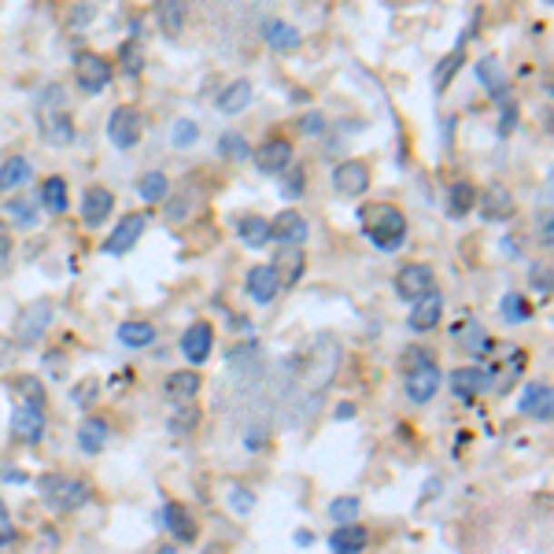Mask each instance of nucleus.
<instances>
[{"label":"nucleus","instance_id":"nucleus-1","mask_svg":"<svg viewBox=\"0 0 554 554\" xmlns=\"http://www.w3.org/2000/svg\"><path fill=\"white\" fill-rule=\"evenodd\" d=\"M34 115H37V130L45 137V144L64 148L74 141V123H71V100L64 85H45L34 100Z\"/></svg>","mask_w":554,"mask_h":554},{"label":"nucleus","instance_id":"nucleus-2","mask_svg":"<svg viewBox=\"0 0 554 554\" xmlns=\"http://www.w3.org/2000/svg\"><path fill=\"white\" fill-rule=\"evenodd\" d=\"M37 491L55 514H74L93 499V484L82 477H67V473H45L37 480Z\"/></svg>","mask_w":554,"mask_h":554},{"label":"nucleus","instance_id":"nucleus-3","mask_svg":"<svg viewBox=\"0 0 554 554\" xmlns=\"http://www.w3.org/2000/svg\"><path fill=\"white\" fill-rule=\"evenodd\" d=\"M362 230H366V237H370L381 252H396V248H403V241H407V214H403L400 207H388V203L366 207V211H362Z\"/></svg>","mask_w":554,"mask_h":554},{"label":"nucleus","instance_id":"nucleus-4","mask_svg":"<svg viewBox=\"0 0 554 554\" xmlns=\"http://www.w3.org/2000/svg\"><path fill=\"white\" fill-rule=\"evenodd\" d=\"M337 362H341V344L337 337H318L307 362H303V388H311V392H322V388L332 381V373H337Z\"/></svg>","mask_w":554,"mask_h":554},{"label":"nucleus","instance_id":"nucleus-5","mask_svg":"<svg viewBox=\"0 0 554 554\" xmlns=\"http://www.w3.org/2000/svg\"><path fill=\"white\" fill-rule=\"evenodd\" d=\"M52 318H55L52 300H37V303H30V307L15 318V344H19V348H37L41 337L48 332V325H52Z\"/></svg>","mask_w":554,"mask_h":554},{"label":"nucleus","instance_id":"nucleus-6","mask_svg":"<svg viewBox=\"0 0 554 554\" xmlns=\"http://www.w3.org/2000/svg\"><path fill=\"white\" fill-rule=\"evenodd\" d=\"M107 137H111V144L115 148H123V152H130V148H137L141 144V137H144V115L137 107H115L111 111V119H107Z\"/></svg>","mask_w":554,"mask_h":554},{"label":"nucleus","instance_id":"nucleus-7","mask_svg":"<svg viewBox=\"0 0 554 554\" xmlns=\"http://www.w3.org/2000/svg\"><path fill=\"white\" fill-rule=\"evenodd\" d=\"M74 78L85 93H104L111 85V78H115V71H111V64L104 60V55L96 52H78L74 55Z\"/></svg>","mask_w":554,"mask_h":554},{"label":"nucleus","instance_id":"nucleus-8","mask_svg":"<svg viewBox=\"0 0 554 554\" xmlns=\"http://www.w3.org/2000/svg\"><path fill=\"white\" fill-rule=\"evenodd\" d=\"M440 392V366L432 362V359H425V362H418V366H411L407 370V400L411 403H429L432 396Z\"/></svg>","mask_w":554,"mask_h":554},{"label":"nucleus","instance_id":"nucleus-9","mask_svg":"<svg viewBox=\"0 0 554 554\" xmlns=\"http://www.w3.org/2000/svg\"><path fill=\"white\" fill-rule=\"evenodd\" d=\"M429 289H436V277H432V270H429L425 262H407V266L396 273V296L407 300V303H414V300L425 296Z\"/></svg>","mask_w":554,"mask_h":554},{"label":"nucleus","instance_id":"nucleus-10","mask_svg":"<svg viewBox=\"0 0 554 554\" xmlns=\"http://www.w3.org/2000/svg\"><path fill=\"white\" fill-rule=\"evenodd\" d=\"M12 436L19 443H41V436H45V407L23 400L12 411Z\"/></svg>","mask_w":554,"mask_h":554},{"label":"nucleus","instance_id":"nucleus-11","mask_svg":"<svg viewBox=\"0 0 554 554\" xmlns=\"http://www.w3.org/2000/svg\"><path fill=\"white\" fill-rule=\"evenodd\" d=\"M144 226H148V214H141V211L126 214V218L119 222V226H115V233H111V237L104 241V255H126V252L141 241Z\"/></svg>","mask_w":554,"mask_h":554},{"label":"nucleus","instance_id":"nucleus-12","mask_svg":"<svg viewBox=\"0 0 554 554\" xmlns=\"http://www.w3.org/2000/svg\"><path fill=\"white\" fill-rule=\"evenodd\" d=\"M252 155H255V166H259L262 174H285L289 166H292V144L285 137H270Z\"/></svg>","mask_w":554,"mask_h":554},{"label":"nucleus","instance_id":"nucleus-13","mask_svg":"<svg viewBox=\"0 0 554 554\" xmlns=\"http://www.w3.org/2000/svg\"><path fill=\"white\" fill-rule=\"evenodd\" d=\"M332 189L341 196H362L370 189V166L362 159H348L332 171Z\"/></svg>","mask_w":554,"mask_h":554},{"label":"nucleus","instance_id":"nucleus-14","mask_svg":"<svg viewBox=\"0 0 554 554\" xmlns=\"http://www.w3.org/2000/svg\"><path fill=\"white\" fill-rule=\"evenodd\" d=\"M477 207H480V218L484 222H510L514 211H518L510 189H503V185H491V189L477 193Z\"/></svg>","mask_w":554,"mask_h":554},{"label":"nucleus","instance_id":"nucleus-15","mask_svg":"<svg viewBox=\"0 0 554 554\" xmlns=\"http://www.w3.org/2000/svg\"><path fill=\"white\" fill-rule=\"evenodd\" d=\"M270 266L277 273V282H282V289H292L300 277H303V270H307V255H303L300 244H282V252L273 255Z\"/></svg>","mask_w":554,"mask_h":554},{"label":"nucleus","instance_id":"nucleus-16","mask_svg":"<svg viewBox=\"0 0 554 554\" xmlns=\"http://www.w3.org/2000/svg\"><path fill=\"white\" fill-rule=\"evenodd\" d=\"M488 384H491V370H480V366H462V370H451V396H459L462 403L477 400Z\"/></svg>","mask_w":554,"mask_h":554},{"label":"nucleus","instance_id":"nucleus-17","mask_svg":"<svg viewBox=\"0 0 554 554\" xmlns=\"http://www.w3.org/2000/svg\"><path fill=\"white\" fill-rule=\"evenodd\" d=\"M211 348H214V329H211L207 322H193V325L185 329V337H182V355H185L193 366H200V362L211 359Z\"/></svg>","mask_w":554,"mask_h":554},{"label":"nucleus","instance_id":"nucleus-18","mask_svg":"<svg viewBox=\"0 0 554 554\" xmlns=\"http://www.w3.org/2000/svg\"><path fill=\"white\" fill-rule=\"evenodd\" d=\"M163 525L178 543H196V536H200V525H196V518L185 503H166L163 507Z\"/></svg>","mask_w":554,"mask_h":554},{"label":"nucleus","instance_id":"nucleus-19","mask_svg":"<svg viewBox=\"0 0 554 554\" xmlns=\"http://www.w3.org/2000/svg\"><path fill=\"white\" fill-rule=\"evenodd\" d=\"M521 414L532 421H550L554 418V392L547 381H532L521 396Z\"/></svg>","mask_w":554,"mask_h":554},{"label":"nucleus","instance_id":"nucleus-20","mask_svg":"<svg viewBox=\"0 0 554 554\" xmlns=\"http://www.w3.org/2000/svg\"><path fill=\"white\" fill-rule=\"evenodd\" d=\"M477 82H480V89H484L491 100H499V104L510 96V78H507L503 64H499L495 55H484V60L477 64Z\"/></svg>","mask_w":554,"mask_h":554},{"label":"nucleus","instance_id":"nucleus-21","mask_svg":"<svg viewBox=\"0 0 554 554\" xmlns=\"http://www.w3.org/2000/svg\"><path fill=\"white\" fill-rule=\"evenodd\" d=\"M111 211H115V196H111L104 185L85 189V196H82V222H85L89 230L104 226V222L111 218Z\"/></svg>","mask_w":554,"mask_h":554},{"label":"nucleus","instance_id":"nucleus-22","mask_svg":"<svg viewBox=\"0 0 554 554\" xmlns=\"http://www.w3.org/2000/svg\"><path fill=\"white\" fill-rule=\"evenodd\" d=\"M244 289H248V296H252L255 303H273V296L282 292V282H277V273H273L270 262H259V266L248 270Z\"/></svg>","mask_w":554,"mask_h":554},{"label":"nucleus","instance_id":"nucleus-23","mask_svg":"<svg viewBox=\"0 0 554 554\" xmlns=\"http://www.w3.org/2000/svg\"><path fill=\"white\" fill-rule=\"evenodd\" d=\"M440 318H443V296L436 292V289H429L425 296H418L414 300V311H411V329L414 332H429V329H436L440 325Z\"/></svg>","mask_w":554,"mask_h":554},{"label":"nucleus","instance_id":"nucleus-24","mask_svg":"<svg viewBox=\"0 0 554 554\" xmlns=\"http://www.w3.org/2000/svg\"><path fill=\"white\" fill-rule=\"evenodd\" d=\"M270 237L277 244H303L307 241V218L300 211H282L270 222Z\"/></svg>","mask_w":554,"mask_h":554},{"label":"nucleus","instance_id":"nucleus-25","mask_svg":"<svg viewBox=\"0 0 554 554\" xmlns=\"http://www.w3.org/2000/svg\"><path fill=\"white\" fill-rule=\"evenodd\" d=\"M262 41L273 48V52H296L300 48V30L292 26V23H285V19H266L262 23Z\"/></svg>","mask_w":554,"mask_h":554},{"label":"nucleus","instance_id":"nucleus-26","mask_svg":"<svg viewBox=\"0 0 554 554\" xmlns=\"http://www.w3.org/2000/svg\"><path fill=\"white\" fill-rule=\"evenodd\" d=\"M366 543H370V532L362 525H355V521L337 525V529H332V536H329V547L337 550V554H359V550H366Z\"/></svg>","mask_w":554,"mask_h":554},{"label":"nucleus","instance_id":"nucleus-27","mask_svg":"<svg viewBox=\"0 0 554 554\" xmlns=\"http://www.w3.org/2000/svg\"><path fill=\"white\" fill-rule=\"evenodd\" d=\"M185 0H159L155 5V23L166 37H182L185 34Z\"/></svg>","mask_w":554,"mask_h":554},{"label":"nucleus","instance_id":"nucleus-28","mask_svg":"<svg viewBox=\"0 0 554 554\" xmlns=\"http://www.w3.org/2000/svg\"><path fill=\"white\" fill-rule=\"evenodd\" d=\"M107 436H111V425H107L104 418H85V421L78 425V448H82L85 455H100V451L107 448Z\"/></svg>","mask_w":554,"mask_h":554},{"label":"nucleus","instance_id":"nucleus-29","mask_svg":"<svg viewBox=\"0 0 554 554\" xmlns=\"http://www.w3.org/2000/svg\"><path fill=\"white\" fill-rule=\"evenodd\" d=\"M248 104H252V82L248 78H237V82H230L226 89L218 93V111L222 115H241Z\"/></svg>","mask_w":554,"mask_h":554},{"label":"nucleus","instance_id":"nucleus-30","mask_svg":"<svg viewBox=\"0 0 554 554\" xmlns=\"http://www.w3.org/2000/svg\"><path fill=\"white\" fill-rule=\"evenodd\" d=\"M196 392H200V373L196 370H182V373L166 377V400L171 403H189V400H196Z\"/></svg>","mask_w":554,"mask_h":554},{"label":"nucleus","instance_id":"nucleus-31","mask_svg":"<svg viewBox=\"0 0 554 554\" xmlns=\"http://www.w3.org/2000/svg\"><path fill=\"white\" fill-rule=\"evenodd\" d=\"M37 203H41L48 214H64V211H67V182H64L60 174L45 178V185H41V193H37Z\"/></svg>","mask_w":554,"mask_h":554},{"label":"nucleus","instance_id":"nucleus-32","mask_svg":"<svg viewBox=\"0 0 554 554\" xmlns=\"http://www.w3.org/2000/svg\"><path fill=\"white\" fill-rule=\"evenodd\" d=\"M30 174H34V166H30V159H26V155H12V159H5V166H0V193H8V189L26 185V182H30Z\"/></svg>","mask_w":554,"mask_h":554},{"label":"nucleus","instance_id":"nucleus-33","mask_svg":"<svg viewBox=\"0 0 554 554\" xmlns=\"http://www.w3.org/2000/svg\"><path fill=\"white\" fill-rule=\"evenodd\" d=\"M115 337L123 348H148V344H155V325L152 322H123Z\"/></svg>","mask_w":554,"mask_h":554},{"label":"nucleus","instance_id":"nucleus-34","mask_svg":"<svg viewBox=\"0 0 554 554\" xmlns=\"http://www.w3.org/2000/svg\"><path fill=\"white\" fill-rule=\"evenodd\" d=\"M237 237H241L248 248H266V244H270V222L259 218V214H248V218H241Z\"/></svg>","mask_w":554,"mask_h":554},{"label":"nucleus","instance_id":"nucleus-35","mask_svg":"<svg viewBox=\"0 0 554 554\" xmlns=\"http://www.w3.org/2000/svg\"><path fill=\"white\" fill-rule=\"evenodd\" d=\"M137 193H141V200H148V203H163L166 196H171V178H166L163 171H148V174H141Z\"/></svg>","mask_w":554,"mask_h":554},{"label":"nucleus","instance_id":"nucleus-36","mask_svg":"<svg viewBox=\"0 0 554 554\" xmlns=\"http://www.w3.org/2000/svg\"><path fill=\"white\" fill-rule=\"evenodd\" d=\"M473 207H477V189H473L470 182L451 185V193H448V214H451V218H466Z\"/></svg>","mask_w":554,"mask_h":554},{"label":"nucleus","instance_id":"nucleus-37","mask_svg":"<svg viewBox=\"0 0 554 554\" xmlns=\"http://www.w3.org/2000/svg\"><path fill=\"white\" fill-rule=\"evenodd\" d=\"M8 218L23 230H34L37 226V196H15L8 200Z\"/></svg>","mask_w":554,"mask_h":554},{"label":"nucleus","instance_id":"nucleus-38","mask_svg":"<svg viewBox=\"0 0 554 554\" xmlns=\"http://www.w3.org/2000/svg\"><path fill=\"white\" fill-rule=\"evenodd\" d=\"M178 411L171 414V421H166V429H171L174 436H189V432H196V425H200V411L193 407V400L189 403H174Z\"/></svg>","mask_w":554,"mask_h":554},{"label":"nucleus","instance_id":"nucleus-39","mask_svg":"<svg viewBox=\"0 0 554 554\" xmlns=\"http://www.w3.org/2000/svg\"><path fill=\"white\" fill-rule=\"evenodd\" d=\"M462 60H466V48L459 45V48H455V52L448 55V60H443V64H440V67L432 71V89H436V93H443V89H448V85H451V78L459 74V67H462Z\"/></svg>","mask_w":554,"mask_h":554},{"label":"nucleus","instance_id":"nucleus-40","mask_svg":"<svg viewBox=\"0 0 554 554\" xmlns=\"http://www.w3.org/2000/svg\"><path fill=\"white\" fill-rule=\"evenodd\" d=\"M218 155L230 159V163H244L252 155V144L244 141V134L230 130V134H222V141H218Z\"/></svg>","mask_w":554,"mask_h":554},{"label":"nucleus","instance_id":"nucleus-41","mask_svg":"<svg viewBox=\"0 0 554 554\" xmlns=\"http://www.w3.org/2000/svg\"><path fill=\"white\" fill-rule=\"evenodd\" d=\"M499 314H503V322H529L532 318V307H529V300L521 296V292H507L503 300H499Z\"/></svg>","mask_w":554,"mask_h":554},{"label":"nucleus","instance_id":"nucleus-42","mask_svg":"<svg viewBox=\"0 0 554 554\" xmlns=\"http://www.w3.org/2000/svg\"><path fill=\"white\" fill-rule=\"evenodd\" d=\"M359 514H362V503H359L355 495H341V499H332V503H329V518L337 521V525L359 521Z\"/></svg>","mask_w":554,"mask_h":554},{"label":"nucleus","instance_id":"nucleus-43","mask_svg":"<svg viewBox=\"0 0 554 554\" xmlns=\"http://www.w3.org/2000/svg\"><path fill=\"white\" fill-rule=\"evenodd\" d=\"M15 392H19L26 403L45 407V384H41L34 373H19V377H15Z\"/></svg>","mask_w":554,"mask_h":554},{"label":"nucleus","instance_id":"nucleus-44","mask_svg":"<svg viewBox=\"0 0 554 554\" xmlns=\"http://www.w3.org/2000/svg\"><path fill=\"white\" fill-rule=\"evenodd\" d=\"M96 396H100V384H96V377H85V381H78V384L71 388V403H74V407H82V411H89V407L96 403Z\"/></svg>","mask_w":554,"mask_h":554},{"label":"nucleus","instance_id":"nucleus-45","mask_svg":"<svg viewBox=\"0 0 554 554\" xmlns=\"http://www.w3.org/2000/svg\"><path fill=\"white\" fill-rule=\"evenodd\" d=\"M171 141H174V148H193L200 141V126L193 119H178L171 130Z\"/></svg>","mask_w":554,"mask_h":554},{"label":"nucleus","instance_id":"nucleus-46","mask_svg":"<svg viewBox=\"0 0 554 554\" xmlns=\"http://www.w3.org/2000/svg\"><path fill=\"white\" fill-rule=\"evenodd\" d=\"M529 285H532V292H539L543 300L550 296V266H547V262H532V266H529Z\"/></svg>","mask_w":554,"mask_h":554},{"label":"nucleus","instance_id":"nucleus-47","mask_svg":"<svg viewBox=\"0 0 554 554\" xmlns=\"http://www.w3.org/2000/svg\"><path fill=\"white\" fill-rule=\"evenodd\" d=\"M119 55H123V67H126V74H141V67H144V52H141V45H137V41H126Z\"/></svg>","mask_w":554,"mask_h":554},{"label":"nucleus","instance_id":"nucleus-48","mask_svg":"<svg viewBox=\"0 0 554 554\" xmlns=\"http://www.w3.org/2000/svg\"><path fill=\"white\" fill-rule=\"evenodd\" d=\"M289 178H285V185H282V193H285V200H300L303 196V189H307V178H303V171H285Z\"/></svg>","mask_w":554,"mask_h":554},{"label":"nucleus","instance_id":"nucleus-49","mask_svg":"<svg viewBox=\"0 0 554 554\" xmlns=\"http://www.w3.org/2000/svg\"><path fill=\"white\" fill-rule=\"evenodd\" d=\"M230 503H233V510H237V514H248V510L255 507V495H252L248 488L233 484V488H230Z\"/></svg>","mask_w":554,"mask_h":554},{"label":"nucleus","instance_id":"nucleus-50","mask_svg":"<svg viewBox=\"0 0 554 554\" xmlns=\"http://www.w3.org/2000/svg\"><path fill=\"white\" fill-rule=\"evenodd\" d=\"M536 226H539V244L550 248V244H554V214H550V207L539 211V222H536Z\"/></svg>","mask_w":554,"mask_h":554},{"label":"nucleus","instance_id":"nucleus-51","mask_svg":"<svg viewBox=\"0 0 554 554\" xmlns=\"http://www.w3.org/2000/svg\"><path fill=\"white\" fill-rule=\"evenodd\" d=\"M514 123H518V107L503 100V119H499V137H510V130H514Z\"/></svg>","mask_w":554,"mask_h":554},{"label":"nucleus","instance_id":"nucleus-52","mask_svg":"<svg viewBox=\"0 0 554 554\" xmlns=\"http://www.w3.org/2000/svg\"><path fill=\"white\" fill-rule=\"evenodd\" d=\"M300 130H303V134H311V137H318V134L325 130V119L318 115V111H311V115H303V123H300Z\"/></svg>","mask_w":554,"mask_h":554},{"label":"nucleus","instance_id":"nucleus-53","mask_svg":"<svg viewBox=\"0 0 554 554\" xmlns=\"http://www.w3.org/2000/svg\"><path fill=\"white\" fill-rule=\"evenodd\" d=\"M15 539V525H12V514L0 510V547H8Z\"/></svg>","mask_w":554,"mask_h":554},{"label":"nucleus","instance_id":"nucleus-54","mask_svg":"<svg viewBox=\"0 0 554 554\" xmlns=\"http://www.w3.org/2000/svg\"><path fill=\"white\" fill-rule=\"evenodd\" d=\"M266 440H270V436H266V429H252L244 443H248V448H252V451H259V448H262V443H266Z\"/></svg>","mask_w":554,"mask_h":554},{"label":"nucleus","instance_id":"nucleus-55","mask_svg":"<svg viewBox=\"0 0 554 554\" xmlns=\"http://www.w3.org/2000/svg\"><path fill=\"white\" fill-rule=\"evenodd\" d=\"M45 362H48V370H52V377H64V351H52V355H48Z\"/></svg>","mask_w":554,"mask_h":554},{"label":"nucleus","instance_id":"nucleus-56","mask_svg":"<svg viewBox=\"0 0 554 554\" xmlns=\"http://www.w3.org/2000/svg\"><path fill=\"white\" fill-rule=\"evenodd\" d=\"M12 255V233L8 226H0V259H8Z\"/></svg>","mask_w":554,"mask_h":554},{"label":"nucleus","instance_id":"nucleus-57","mask_svg":"<svg viewBox=\"0 0 554 554\" xmlns=\"http://www.w3.org/2000/svg\"><path fill=\"white\" fill-rule=\"evenodd\" d=\"M337 418H344V421L355 418V403H341V407H337Z\"/></svg>","mask_w":554,"mask_h":554},{"label":"nucleus","instance_id":"nucleus-58","mask_svg":"<svg viewBox=\"0 0 554 554\" xmlns=\"http://www.w3.org/2000/svg\"><path fill=\"white\" fill-rule=\"evenodd\" d=\"M296 543H300V547H311V543H314V532L300 529V532H296Z\"/></svg>","mask_w":554,"mask_h":554},{"label":"nucleus","instance_id":"nucleus-59","mask_svg":"<svg viewBox=\"0 0 554 554\" xmlns=\"http://www.w3.org/2000/svg\"><path fill=\"white\" fill-rule=\"evenodd\" d=\"M503 252H507V259H518V241H503Z\"/></svg>","mask_w":554,"mask_h":554},{"label":"nucleus","instance_id":"nucleus-60","mask_svg":"<svg viewBox=\"0 0 554 554\" xmlns=\"http://www.w3.org/2000/svg\"><path fill=\"white\" fill-rule=\"evenodd\" d=\"M5 477H8V480H15V484H19V480H26V473H19V470H5Z\"/></svg>","mask_w":554,"mask_h":554},{"label":"nucleus","instance_id":"nucleus-61","mask_svg":"<svg viewBox=\"0 0 554 554\" xmlns=\"http://www.w3.org/2000/svg\"><path fill=\"white\" fill-rule=\"evenodd\" d=\"M543 5H547V8H550V5H554V0H543Z\"/></svg>","mask_w":554,"mask_h":554}]
</instances>
